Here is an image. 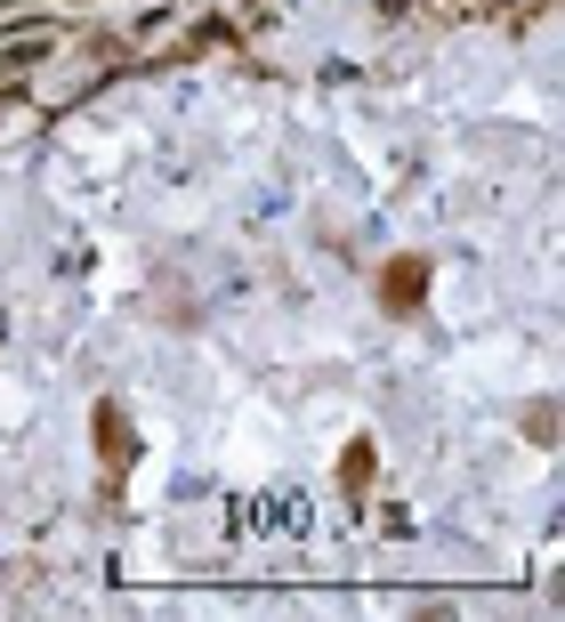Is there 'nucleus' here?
<instances>
[{
	"instance_id": "f257e3e1",
	"label": "nucleus",
	"mask_w": 565,
	"mask_h": 622,
	"mask_svg": "<svg viewBox=\"0 0 565 622\" xmlns=\"http://www.w3.org/2000/svg\"><path fill=\"white\" fill-rule=\"evenodd\" d=\"M421 283H428V259H388V275H380V300L396 307V316H412V307H421Z\"/></svg>"
},
{
	"instance_id": "7ed1b4c3",
	"label": "nucleus",
	"mask_w": 565,
	"mask_h": 622,
	"mask_svg": "<svg viewBox=\"0 0 565 622\" xmlns=\"http://www.w3.org/2000/svg\"><path fill=\"white\" fill-rule=\"evenodd\" d=\"M372 485V445H348V493Z\"/></svg>"
},
{
	"instance_id": "f03ea898",
	"label": "nucleus",
	"mask_w": 565,
	"mask_h": 622,
	"mask_svg": "<svg viewBox=\"0 0 565 622\" xmlns=\"http://www.w3.org/2000/svg\"><path fill=\"white\" fill-rule=\"evenodd\" d=\"M97 453H106V461H130V429H121V404H97Z\"/></svg>"
},
{
	"instance_id": "20e7f679",
	"label": "nucleus",
	"mask_w": 565,
	"mask_h": 622,
	"mask_svg": "<svg viewBox=\"0 0 565 622\" xmlns=\"http://www.w3.org/2000/svg\"><path fill=\"white\" fill-rule=\"evenodd\" d=\"M526 437H533V445H550V437H557V421H550V404H533V412H526Z\"/></svg>"
}]
</instances>
